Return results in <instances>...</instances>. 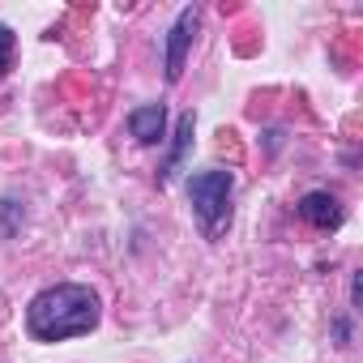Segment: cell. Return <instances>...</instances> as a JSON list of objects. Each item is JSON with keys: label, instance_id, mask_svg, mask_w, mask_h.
I'll use <instances>...</instances> for the list:
<instances>
[{"label": "cell", "instance_id": "6da1fadb", "mask_svg": "<svg viewBox=\"0 0 363 363\" xmlns=\"http://www.w3.org/2000/svg\"><path fill=\"white\" fill-rule=\"evenodd\" d=\"M99 320H103V299L86 282L48 286L26 308V329L35 342H69V337L90 333Z\"/></svg>", "mask_w": 363, "mask_h": 363}, {"label": "cell", "instance_id": "7a4b0ae2", "mask_svg": "<svg viewBox=\"0 0 363 363\" xmlns=\"http://www.w3.org/2000/svg\"><path fill=\"white\" fill-rule=\"evenodd\" d=\"M189 201H193V214L206 231V240H218L227 227H231V193H235V175L223 171V167H210V171H197L189 175Z\"/></svg>", "mask_w": 363, "mask_h": 363}, {"label": "cell", "instance_id": "3957f363", "mask_svg": "<svg viewBox=\"0 0 363 363\" xmlns=\"http://www.w3.org/2000/svg\"><path fill=\"white\" fill-rule=\"evenodd\" d=\"M201 30V9L189 5V9H179V18L171 22L167 30V48H162V65H167V82H179L184 77V60H189V48Z\"/></svg>", "mask_w": 363, "mask_h": 363}, {"label": "cell", "instance_id": "277c9868", "mask_svg": "<svg viewBox=\"0 0 363 363\" xmlns=\"http://www.w3.org/2000/svg\"><path fill=\"white\" fill-rule=\"evenodd\" d=\"M128 133H133L141 145H158V141L167 137V107H162V103L133 107V111H128Z\"/></svg>", "mask_w": 363, "mask_h": 363}, {"label": "cell", "instance_id": "5b68a950", "mask_svg": "<svg viewBox=\"0 0 363 363\" xmlns=\"http://www.w3.org/2000/svg\"><path fill=\"white\" fill-rule=\"evenodd\" d=\"M299 218L312 223L316 231H337L342 227V206L333 193H303L299 201Z\"/></svg>", "mask_w": 363, "mask_h": 363}, {"label": "cell", "instance_id": "8992f818", "mask_svg": "<svg viewBox=\"0 0 363 363\" xmlns=\"http://www.w3.org/2000/svg\"><path fill=\"white\" fill-rule=\"evenodd\" d=\"M193 137H197V116H193V111H184V116H179V124H175L171 158H167V162H162V171H158V184H171V179H175L179 162H184V158H189V150H193Z\"/></svg>", "mask_w": 363, "mask_h": 363}, {"label": "cell", "instance_id": "52a82bcc", "mask_svg": "<svg viewBox=\"0 0 363 363\" xmlns=\"http://www.w3.org/2000/svg\"><path fill=\"white\" fill-rule=\"evenodd\" d=\"M13 48H18V39H13V30L0 22V77H5L9 69H13Z\"/></svg>", "mask_w": 363, "mask_h": 363}, {"label": "cell", "instance_id": "ba28073f", "mask_svg": "<svg viewBox=\"0 0 363 363\" xmlns=\"http://www.w3.org/2000/svg\"><path fill=\"white\" fill-rule=\"evenodd\" d=\"M359 291H363V278H359V274H350V312L359 308Z\"/></svg>", "mask_w": 363, "mask_h": 363}, {"label": "cell", "instance_id": "9c48e42d", "mask_svg": "<svg viewBox=\"0 0 363 363\" xmlns=\"http://www.w3.org/2000/svg\"><path fill=\"white\" fill-rule=\"evenodd\" d=\"M333 333H337V342L346 346V337H350V320H346V316H337V320H333Z\"/></svg>", "mask_w": 363, "mask_h": 363}]
</instances>
